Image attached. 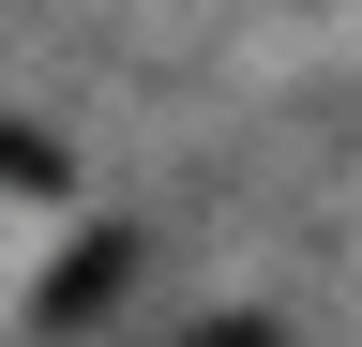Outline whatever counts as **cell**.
Here are the masks:
<instances>
[{"label":"cell","mask_w":362,"mask_h":347,"mask_svg":"<svg viewBox=\"0 0 362 347\" xmlns=\"http://www.w3.org/2000/svg\"><path fill=\"white\" fill-rule=\"evenodd\" d=\"M181 347H287V317H197Z\"/></svg>","instance_id":"3957f363"},{"label":"cell","mask_w":362,"mask_h":347,"mask_svg":"<svg viewBox=\"0 0 362 347\" xmlns=\"http://www.w3.org/2000/svg\"><path fill=\"white\" fill-rule=\"evenodd\" d=\"M0 182H16V196H61V136H45V121H0Z\"/></svg>","instance_id":"7a4b0ae2"},{"label":"cell","mask_w":362,"mask_h":347,"mask_svg":"<svg viewBox=\"0 0 362 347\" xmlns=\"http://www.w3.org/2000/svg\"><path fill=\"white\" fill-rule=\"evenodd\" d=\"M121 287H136V227H76V242H61V272H45V332L106 317Z\"/></svg>","instance_id":"6da1fadb"}]
</instances>
